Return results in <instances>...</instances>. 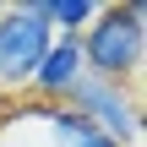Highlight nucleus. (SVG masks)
<instances>
[{"label": "nucleus", "instance_id": "obj_1", "mask_svg": "<svg viewBox=\"0 0 147 147\" xmlns=\"http://www.w3.org/2000/svg\"><path fill=\"white\" fill-rule=\"evenodd\" d=\"M76 49H82V71L87 76L136 87V76L147 65V0L104 5L93 16V27L76 38Z\"/></svg>", "mask_w": 147, "mask_h": 147}, {"label": "nucleus", "instance_id": "obj_2", "mask_svg": "<svg viewBox=\"0 0 147 147\" xmlns=\"http://www.w3.org/2000/svg\"><path fill=\"white\" fill-rule=\"evenodd\" d=\"M60 109L82 115L115 147H142V104H136V87H125V82H104V76H87L82 71Z\"/></svg>", "mask_w": 147, "mask_h": 147}, {"label": "nucleus", "instance_id": "obj_3", "mask_svg": "<svg viewBox=\"0 0 147 147\" xmlns=\"http://www.w3.org/2000/svg\"><path fill=\"white\" fill-rule=\"evenodd\" d=\"M55 33L44 22V0H16V5H0V87L11 93H27L38 60L49 55Z\"/></svg>", "mask_w": 147, "mask_h": 147}, {"label": "nucleus", "instance_id": "obj_4", "mask_svg": "<svg viewBox=\"0 0 147 147\" xmlns=\"http://www.w3.org/2000/svg\"><path fill=\"white\" fill-rule=\"evenodd\" d=\"M76 76H82V49H76V38H55V44H49V55L38 60L33 82H27V98H33V104H44V109H60V104H65V93L76 87Z\"/></svg>", "mask_w": 147, "mask_h": 147}]
</instances>
